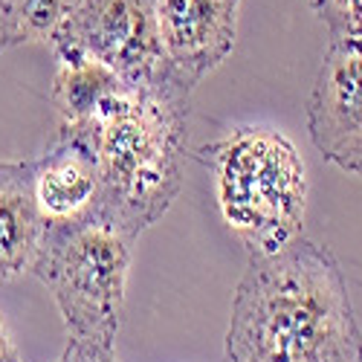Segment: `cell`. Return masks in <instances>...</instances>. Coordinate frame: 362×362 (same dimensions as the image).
<instances>
[{"instance_id":"obj_1","label":"cell","mask_w":362,"mask_h":362,"mask_svg":"<svg viewBox=\"0 0 362 362\" xmlns=\"http://www.w3.org/2000/svg\"><path fill=\"white\" fill-rule=\"evenodd\" d=\"M362 330L339 261L301 235L273 255H255L238 281L226 362H356Z\"/></svg>"},{"instance_id":"obj_2","label":"cell","mask_w":362,"mask_h":362,"mask_svg":"<svg viewBox=\"0 0 362 362\" xmlns=\"http://www.w3.org/2000/svg\"><path fill=\"white\" fill-rule=\"evenodd\" d=\"M192 87L168 67L145 84H125L87 125L99 163V221L136 240L183 189Z\"/></svg>"},{"instance_id":"obj_3","label":"cell","mask_w":362,"mask_h":362,"mask_svg":"<svg viewBox=\"0 0 362 362\" xmlns=\"http://www.w3.org/2000/svg\"><path fill=\"white\" fill-rule=\"evenodd\" d=\"M197 157L212 168L218 209L250 258L273 255L301 238L308 168L281 131L235 128Z\"/></svg>"},{"instance_id":"obj_4","label":"cell","mask_w":362,"mask_h":362,"mask_svg":"<svg viewBox=\"0 0 362 362\" xmlns=\"http://www.w3.org/2000/svg\"><path fill=\"white\" fill-rule=\"evenodd\" d=\"M131 244L134 240L99 218L47 226L33 276L52 293L70 342H116Z\"/></svg>"},{"instance_id":"obj_5","label":"cell","mask_w":362,"mask_h":362,"mask_svg":"<svg viewBox=\"0 0 362 362\" xmlns=\"http://www.w3.org/2000/svg\"><path fill=\"white\" fill-rule=\"evenodd\" d=\"M55 58H93L125 84H145L168 64L151 0H78L52 38Z\"/></svg>"},{"instance_id":"obj_6","label":"cell","mask_w":362,"mask_h":362,"mask_svg":"<svg viewBox=\"0 0 362 362\" xmlns=\"http://www.w3.org/2000/svg\"><path fill=\"white\" fill-rule=\"evenodd\" d=\"M308 134L330 165L362 177V49L327 44L308 99Z\"/></svg>"},{"instance_id":"obj_7","label":"cell","mask_w":362,"mask_h":362,"mask_svg":"<svg viewBox=\"0 0 362 362\" xmlns=\"http://www.w3.org/2000/svg\"><path fill=\"white\" fill-rule=\"evenodd\" d=\"M151 4L168 70L194 90L235 49L240 0H151Z\"/></svg>"},{"instance_id":"obj_8","label":"cell","mask_w":362,"mask_h":362,"mask_svg":"<svg viewBox=\"0 0 362 362\" xmlns=\"http://www.w3.org/2000/svg\"><path fill=\"white\" fill-rule=\"evenodd\" d=\"M33 165L35 203L47 226L78 223L96 215L99 163L90 134L78 125H58L44 154Z\"/></svg>"},{"instance_id":"obj_9","label":"cell","mask_w":362,"mask_h":362,"mask_svg":"<svg viewBox=\"0 0 362 362\" xmlns=\"http://www.w3.org/2000/svg\"><path fill=\"white\" fill-rule=\"evenodd\" d=\"M47 223L35 203L29 160H0V284L33 273Z\"/></svg>"},{"instance_id":"obj_10","label":"cell","mask_w":362,"mask_h":362,"mask_svg":"<svg viewBox=\"0 0 362 362\" xmlns=\"http://www.w3.org/2000/svg\"><path fill=\"white\" fill-rule=\"evenodd\" d=\"M122 87L125 81L93 58H62L49 87V105L62 116V125H87Z\"/></svg>"},{"instance_id":"obj_11","label":"cell","mask_w":362,"mask_h":362,"mask_svg":"<svg viewBox=\"0 0 362 362\" xmlns=\"http://www.w3.org/2000/svg\"><path fill=\"white\" fill-rule=\"evenodd\" d=\"M78 0H6L9 41L18 44H52L58 29L67 23Z\"/></svg>"},{"instance_id":"obj_12","label":"cell","mask_w":362,"mask_h":362,"mask_svg":"<svg viewBox=\"0 0 362 362\" xmlns=\"http://www.w3.org/2000/svg\"><path fill=\"white\" fill-rule=\"evenodd\" d=\"M330 44L362 49V0H310Z\"/></svg>"},{"instance_id":"obj_13","label":"cell","mask_w":362,"mask_h":362,"mask_svg":"<svg viewBox=\"0 0 362 362\" xmlns=\"http://www.w3.org/2000/svg\"><path fill=\"white\" fill-rule=\"evenodd\" d=\"M70 362H119L116 342H67Z\"/></svg>"},{"instance_id":"obj_14","label":"cell","mask_w":362,"mask_h":362,"mask_svg":"<svg viewBox=\"0 0 362 362\" xmlns=\"http://www.w3.org/2000/svg\"><path fill=\"white\" fill-rule=\"evenodd\" d=\"M12 47L9 41V15H6V0H0V55Z\"/></svg>"},{"instance_id":"obj_15","label":"cell","mask_w":362,"mask_h":362,"mask_svg":"<svg viewBox=\"0 0 362 362\" xmlns=\"http://www.w3.org/2000/svg\"><path fill=\"white\" fill-rule=\"evenodd\" d=\"M0 362H21V356H18L15 345H12V342H9V337H6L4 325H0Z\"/></svg>"},{"instance_id":"obj_16","label":"cell","mask_w":362,"mask_h":362,"mask_svg":"<svg viewBox=\"0 0 362 362\" xmlns=\"http://www.w3.org/2000/svg\"><path fill=\"white\" fill-rule=\"evenodd\" d=\"M58 362H70V354H67V351H64V354H62V356H58Z\"/></svg>"},{"instance_id":"obj_17","label":"cell","mask_w":362,"mask_h":362,"mask_svg":"<svg viewBox=\"0 0 362 362\" xmlns=\"http://www.w3.org/2000/svg\"><path fill=\"white\" fill-rule=\"evenodd\" d=\"M356 362H362V348H359V359H356Z\"/></svg>"}]
</instances>
